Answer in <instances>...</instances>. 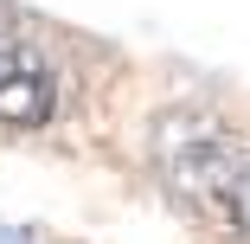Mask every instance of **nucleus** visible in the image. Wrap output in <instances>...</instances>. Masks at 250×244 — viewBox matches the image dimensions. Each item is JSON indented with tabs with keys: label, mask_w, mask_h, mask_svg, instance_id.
I'll list each match as a JSON object with an SVG mask.
<instances>
[{
	"label": "nucleus",
	"mask_w": 250,
	"mask_h": 244,
	"mask_svg": "<svg viewBox=\"0 0 250 244\" xmlns=\"http://www.w3.org/2000/svg\"><path fill=\"white\" fill-rule=\"evenodd\" d=\"M52 110H58V84H52V71H45L32 52H20V45L0 39V122L39 129V122H52Z\"/></svg>",
	"instance_id": "f257e3e1"
},
{
	"label": "nucleus",
	"mask_w": 250,
	"mask_h": 244,
	"mask_svg": "<svg viewBox=\"0 0 250 244\" xmlns=\"http://www.w3.org/2000/svg\"><path fill=\"white\" fill-rule=\"evenodd\" d=\"M231 219H237V231L250 238V161H244L237 180H231Z\"/></svg>",
	"instance_id": "f03ea898"
}]
</instances>
